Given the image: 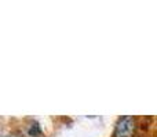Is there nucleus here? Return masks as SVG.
I'll use <instances>...</instances> for the list:
<instances>
[{
    "mask_svg": "<svg viewBox=\"0 0 157 137\" xmlns=\"http://www.w3.org/2000/svg\"><path fill=\"white\" fill-rule=\"evenodd\" d=\"M135 130V119L132 117H121L116 124L113 137H132Z\"/></svg>",
    "mask_w": 157,
    "mask_h": 137,
    "instance_id": "f257e3e1",
    "label": "nucleus"
}]
</instances>
